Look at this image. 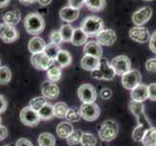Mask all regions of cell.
Masks as SVG:
<instances>
[{
	"instance_id": "1",
	"label": "cell",
	"mask_w": 156,
	"mask_h": 146,
	"mask_svg": "<svg viewBox=\"0 0 156 146\" xmlns=\"http://www.w3.org/2000/svg\"><path fill=\"white\" fill-rule=\"evenodd\" d=\"M23 25L31 35L38 36L45 29L46 23L42 16L38 13H30L24 18Z\"/></svg>"
},
{
	"instance_id": "2",
	"label": "cell",
	"mask_w": 156,
	"mask_h": 146,
	"mask_svg": "<svg viewBox=\"0 0 156 146\" xmlns=\"http://www.w3.org/2000/svg\"><path fill=\"white\" fill-rule=\"evenodd\" d=\"M80 28L88 36L97 35L99 32L104 29L103 20L97 16H88L83 20L82 24H80Z\"/></svg>"
},
{
	"instance_id": "3",
	"label": "cell",
	"mask_w": 156,
	"mask_h": 146,
	"mask_svg": "<svg viewBox=\"0 0 156 146\" xmlns=\"http://www.w3.org/2000/svg\"><path fill=\"white\" fill-rule=\"evenodd\" d=\"M91 76L98 80L110 81L114 79L115 76V72L114 68L112 67L111 63L108 62V59L105 58H101L98 68L91 72Z\"/></svg>"
},
{
	"instance_id": "4",
	"label": "cell",
	"mask_w": 156,
	"mask_h": 146,
	"mask_svg": "<svg viewBox=\"0 0 156 146\" xmlns=\"http://www.w3.org/2000/svg\"><path fill=\"white\" fill-rule=\"evenodd\" d=\"M118 133V126L115 120H106L100 126L99 137L103 141H112L114 140Z\"/></svg>"
},
{
	"instance_id": "5",
	"label": "cell",
	"mask_w": 156,
	"mask_h": 146,
	"mask_svg": "<svg viewBox=\"0 0 156 146\" xmlns=\"http://www.w3.org/2000/svg\"><path fill=\"white\" fill-rule=\"evenodd\" d=\"M129 108H130L133 115H135V117L137 118L139 126H143L147 129L152 128L151 123L149 122L148 118L147 117L146 113H144V106L143 104V102L131 100L129 102Z\"/></svg>"
},
{
	"instance_id": "6",
	"label": "cell",
	"mask_w": 156,
	"mask_h": 146,
	"mask_svg": "<svg viewBox=\"0 0 156 146\" xmlns=\"http://www.w3.org/2000/svg\"><path fill=\"white\" fill-rule=\"evenodd\" d=\"M20 119L23 125L27 127H36L40 123L39 113L32 109L30 106L23 107L20 113Z\"/></svg>"
},
{
	"instance_id": "7",
	"label": "cell",
	"mask_w": 156,
	"mask_h": 146,
	"mask_svg": "<svg viewBox=\"0 0 156 146\" xmlns=\"http://www.w3.org/2000/svg\"><path fill=\"white\" fill-rule=\"evenodd\" d=\"M111 66L114 68L115 74L122 76V75H124L131 70V61L128 57L120 55L112 58V61L111 62Z\"/></svg>"
},
{
	"instance_id": "8",
	"label": "cell",
	"mask_w": 156,
	"mask_h": 146,
	"mask_svg": "<svg viewBox=\"0 0 156 146\" xmlns=\"http://www.w3.org/2000/svg\"><path fill=\"white\" fill-rule=\"evenodd\" d=\"M80 115L82 118L85 121L93 122L97 120L100 116V107L95 102L91 103H83L80 107Z\"/></svg>"
},
{
	"instance_id": "9",
	"label": "cell",
	"mask_w": 156,
	"mask_h": 146,
	"mask_svg": "<svg viewBox=\"0 0 156 146\" xmlns=\"http://www.w3.org/2000/svg\"><path fill=\"white\" fill-rule=\"evenodd\" d=\"M122 86L126 90L132 91L134 88H136L139 84L142 82V75L141 72L137 69H131L130 71L122 75Z\"/></svg>"
},
{
	"instance_id": "10",
	"label": "cell",
	"mask_w": 156,
	"mask_h": 146,
	"mask_svg": "<svg viewBox=\"0 0 156 146\" xmlns=\"http://www.w3.org/2000/svg\"><path fill=\"white\" fill-rule=\"evenodd\" d=\"M30 61L34 68H36L37 70H42V71L43 70H48L51 66H52L53 62H55L48 56H46L44 52L33 54L31 56Z\"/></svg>"
},
{
	"instance_id": "11",
	"label": "cell",
	"mask_w": 156,
	"mask_h": 146,
	"mask_svg": "<svg viewBox=\"0 0 156 146\" xmlns=\"http://www.w3.org/2000/svg\"><path fill=\"white\" fill-rule=\"evenodd\" d=\"M79 99L83 101V103H91L95 102L97 99V93L92 85L83 84L78 89Z\"/></svg>"
},
{
	"instance_id": "12",
	"label": "cell",
	"mask_w": 156,
	"mask_h": 146,
	"mask_svg": "<svg viewBox=\"0 0 156 146\" xmlns=\"http://www.w3.org/2000/svg\"><path fill=\"white\" fill-rule=\"evenodd\" d=\"M20 33L13 25L6 24H0V39L5 43H13L19 39Z\"/></svg>"
},
{
	"instance_id": "13",
	"label": "cell",
	"mask_w": 156,
	"mask_h": 146,
	"mask_svg": "<svg viewBox=\"0 0 156 146\" xmlns=\"http://www.w3.org/2000/svg\"><path fill=\"white\" fill-rule=\"evenodd\" d=\"M151 16H152V9L148 6H146L136 11L133 14L132 21L137 26H142L143 24L147 23L150 20V18H151Z\"/></svg>"
},
{
	"instance_id": "14",
	"label": "cell",
	"mask_w": 156,
	"mask_h": 146,
	"mask_svg": "<svg viewBox=\"0 0 156 146\" xmlns=\"http://www.w3.org/2000/svg\"><path fill=\"white\" fill-rule=\"evenodd\" d=\"M130 38L138 43H147L150 39V34L147 28L144 26H135L129 31Z\"/></svg>"
},
{
	"instance_id": "15",
	"label": "cell",
	"mask_w": 156,
	"mask_h": 146,
	"mask_svg": "<svg viewBox=\"0 0 156 146\" xmlns=\"http://www.w3.org/2000/svg\"><path fill=\"white\" fill-rule=\"evenodd\" d=\"M41 91L43 96H45L47 99H55L59 95V88L57 85L49 80L43 82L41 85Z\"/></svg>"
},
{
	"instance_id": "16",
	"label": "cell",
	"mask_w": 156,
	"mask_h": 146,
	"mask_svg": "<svg viewBox=\"0 0 156 146\" xmlns=\"http://www.w3.org/2000/svg\"><path fill=\"white\" fill-rule=\"evenodd\" d=\"M96 38H97V42L102 46H112L116 41V34L115 30L111 28L103 29L96 35Z\"/></svg>"
},
{
	"instance_id": "17",
	"label": "cell",
	"mask_w": 156,
	"mask_h": 146,
	"mask_svg": "<svg viewBox=\"0 0 156 146\" xmlns=\"http://www.w3.org/2000/svg\"><path fill=\"white\" fill-rule=\"evenodd\" d=\"M131 99L134 101L144 102L148 99V86L144 84H139L136 88L131 91Z\"/></svg>"
},
{
	"instance_id": "18",
	"label": "cell",
	"mask_w": 156,
	"mask_h": 146,
	"mask_svg": "<svg viewBox=\"0 0 156 146\" xmlns=\"http://www.w3.org/2000/svg\"><path fill=\"white\" fill-rule=\"evenodd\" d=\"M59 16H60V19L63 21H66V23L70 24L73 23V21H77L80 17V11L78 9L72 8L70 6L63 7L60 12H59Z\"/></svg>"
},
{
	"instance_id": "19",
	"label": "cell",
	"mask_w": 156,
	"mask_h": 146,
	"mask_svg": "<svg viewBox=\"0 0 156 146\" xmlns=\"http://www.w3.org/2000/svg\"><path fill=\"white\" fill-rule=\"evenodd\" d=\"M99 63H100V58L93 56L84 55V57L80 61V66H82L83 69L87 70V71L92 72L98 68Z\"/></svg>"
},
{
	"instance_id": "20",
	"label": "cell",
	"mask_w": 156,
	"mask_h": 146,
	"mask_svg": "<svg viewBox=\"0 0 156 146\" xmlns=\"http://www.w3.org/2000/svg\"><path fill=\"white\" fill-rule=\"evenodd\" d=\"M83 52L85 55L93 56L98 58H102L103 55V50H102L101 45L97 41H89L83 47Z\"/></svg>"
},
{
	"instance_id": "21",
	"label": "cell",
	"mask_w": 156,
	"mask_h": 146,
	"mask_svg": "<svg viewBox=\"0 0 156 146\" xmlns=\"http://www.w3.org/2000/svg\"><path fill=\"white\" fill-rule=\"evenodd\" d=\"M46 45L47 44L44 39L41 38L40 36H35V37H32V38L29 40L28 50L32 55H33V54H37V53H43L45 50Z\"/></svg>"
},
{
	"instance_id": "22",
	"label": "cell",
	"mask_w": 156,
	"mask_h": 146,
	"mask_svg": "<svg viewBox=\"0 0 156 146\" xmlns=\"http://www.w3.org/2000/svg\"><path fill=\"white\" fill-rule=\"evenodd\" d=\"M21 19L20 12L19 10H13V11H8L3 15V21L4 24H9V25H17Z\"/></svg>"
},
{
	"instance_id": "23",
	"label": "cell",
	"mask_w": 156,
	"mask_h": 146,
	"mask_svg": "<svg viewBox=\"0 0 156 146\" xmlns=\"http://www.w3.org/2000/svg\"><path fill=\"white\" fill-rule=\"evenodd\" d=\"M87 39H88V35L80 28H75L74 30V35H73L71 43L74 46L85 45L87 43Z\"/></svg>"
},
{
	"instance_id": "24",
	"label": "cell",
	"mask_w": 156,
	"mask_h": 146,
	"mask_svg": "<svg viewBox=\"0 0 156 146\" xmlns=\"http://www.w3.org/2000/svg\"><path fill=\"white\" fill-rule=\"evenodd\" d=\"M74 132V128L71 123L69 122H61L56 127V133L60 138H67L70 134Z\"/></svg>"
},
{
	"instance_id": "25",
	"label": "cell",
	"mask_w": 156,
	"mask_h": 146,
	"mask_svg": "<svg viewBox=\"0 0 156 146\" xmlns=\"http://www.w3.org/2000/svg\"><path fill=\"white\" fill-rule=\"evenodd\" d=\"M55 62L59 64L61 68L67 67L72 63V56L66 50H60L55 58Z\"/></svg>"
},
{
	"instance_id": "26",
	"label": "cell",
	"mask_w": 156,
	"mask_h": 146,
	"mask_svg": "<svg viewBox=\"0 0 156 146\" xmlns=\"http://www.w3.org/2000/svg\"><path fill=\"white\" fill-rule=\"evenodd\" d=\"M144 146H156V128H150L146 132L142 140Z\"/></svg>"
},
{
	"instance_id": "27",
	"label": "cell",
	"mask_w": 156,
	"mask_h": 146,
	"mask_svg": "<svg viewBox=\"0 0 156 146\" xmlns=\"http://www.w3.org/2000/svg\"><path fill=\"white\" fill-rule=\"evenodd\" d=\"M84 5L92 12H100L106 7V0H85Z\"/></svg>"
},
{
	"instance_id": "28",
	"label": "cell",
	"mask_w": 156,
	"mask_h": 146,
	"mask_svg": "<svg viewBox=\"0 0 156 146\" xmlns=\"http://www.w3.org/2000/svg\"><path fill=\"white\" fill-rule=\"evenodd\" d=\"M40 119L43 121L50 120L52 117H55V113H53V105L47 102V103L43 106L41 109L38 111Z\"/></svg>"
},
{
	"instance_id": "29",
	"label": "cell",
	"mask_w": 156,
	"mask_h": 146,
	"mask_svg": "<svg viewBox=\"0 0 156 146\" xmlns=\"http://www.w3.org/2000/svg\"><path fill=\"white\" fill-rule=\"evenodd\" d=\"M39 146H55V137L50 133H43L38 137Z\"/></svg>"
},
{
	"instance_id": "30",
	"label": "cell",
	"mask_w": 156,
	"mask_h": 146,
	"mask_svg": "<svg viewBox=\"0 0 156 146\" xmlns=\"http://www.w3.org/2000/svg\"><path fill=\"white\" fill-rule=\"evenodd\" d=\"M69 110V106L65 103V102L59 101L56 102L55 104H53V113H55V116L57 118H66L67 112Z\"/></svg>"
},
{
	"instance_id": "31",
	"label": "cell",
	"mask_w": 156,
	"mask_h": 146,
	"mask_svg": "<svg viewBox=\"0 0 156 146\" xmlns=\"http://www.w3.org/2000/svg\"><path fill=\"white\" fill-rule=\"evenodd\" d=\"M74 30L75 28L71 24H63L59 31H60L61 37L63 39V42H72V38L74 35Z\"/></svg>"
},
{
	"instance_id": "32",
	"label": "cell",
	"mask_w": 156,
	"mask_h": 146,
	"mask_svg": "<svg viewBox=\"0 0 156 146\" xmlns=\"http://www.w3.org/2000/svg\"><path fill=\"white\" fill-rule=\"evenodd\" d=\"M47 76L51 82H53V83L57 82V81H59L61 78V67L56 66H51L47 70Z\"/></svg>"
},
{
	"instance_id": "33",
	"label": "cell",
	"mask_w": 156,
	"mask_h": 146,
	"mask_svg": "<svg viewBox=\"0 0 156 146\" xmlns=\"http://www.w3.org/2000/svg\"><path fill=\"white\" fill-rule=\"evenodd\" d=\"M60 50L61 49L59 47V45L53 44V43H49V44L46 45L44 53H45V55L49 57L51 59L55 61V58L58 55V53L60 52Z\"/></svg>"
},
{
	"instance_id": "34",
	"label": "cell",
	"mask_w": 156,
	"mask_h": 146,
	"mask_svg": "<svg viewBox=\"0 0 156 146\" xmlns=\"http://www.w3.org/2000/svg\"><path fill=\"white\" fill-rule=\"evenodd\" d=\"M12 79V72L8 66H0V85H7Z\"/></svg>"
},
{
	"instance_id": "35",
	"label": "cell",
	"mask_w": 156,
	"mask_h": 146,
	"mask_svg": "<svg viewBox=\"0 0 156 146\" xmlns=\"http://www.w3.org/2000/svg\"><path fill=\"white\" fill-rule=\"evenodd\" d=\"M80 144L83 146H95L97 144V140L94 134L90 133H83L80 138Z\"/></svg>"
},
{
	"instance_id": "36",
	"label": "cell",
	"mask_w": 156,
	"mask_h": 146,
	"mask_svg": "<svg viewBox=\"0 0 156 146\" xmlns=\"http://www.w3.org/2000/svg\"><path fill=\"white\" fill-rule=\"evenodd\" d=\"M47 103V99L45 96H36L29 101V106L38 112L41 108Z\"/></svg>"
},
{
	"instance_id": "37",
	"label": "cell",
	"mask_w": 156,
	"mask_h": 146,
	"mask_svg": "<svg viewBox=\"0 0 156 146\" xmlns=\"http://www.w3.org/2000/svg\"><path fill=\"white\" fill-rule=\"evenodd\" d=\"M83 133L80 131H74L70 136L66 138L67 143L70 146H76L80 143V138H82Z\"/></svg>"
},
{
	"instance_id": "38",
	"label": "cell",
	"mask_w": 156,
	"mask_h": 146,
	"mask_svg": "<svg viewBox=\"0 0 156 146\" xmlns=\"http://www.w3.org/2000/svg\"><path fill=\"white\" fill-rule=\"evenodd\" d=\"M147 131V129L144 127L138 125L135 129H134V131H133V133H132L133 139L135 140V141H137V142H141Z\"/></svg>"
},
{
	"instance_id": "39",
	"label": "cell",
	"mask_w": 156,
	"mask_h": 146,
	"mask_svg": "<svg viewBox=\"0 0 156 146\" xmlns=\"http://www.w3.org/2000/svg\"><path fill=\"white\" fill-rule=\"evenodd\" d=\"M80 118H82V115L78 108H69L66 115V119L69 122H78Z\"/></svg>"
},
{
	"instance_id": "40",
	"label": "cell",
	"mask_w": 156,
	"mask_h": 146,
	"mask_svg": "<svg viewBox=\"0 0 156 146\" xmlns=\"http://www.w3.org/2000/svg\"><path fill=\"white\" fill-rule=\"evenodd\" d=\"M50 38H51V43H53V44H56V45H60L63 42V39H62L60 31L59 30L51 31L50 34Z\"/></svg>"
},
{
	"instance_id": "41",
	"label": "cell",
	"mask_w": 156,
	"mask_h": 146,
	"mask_svg": "<svg viewBox=\"0 0 156 146\" xmlns=\"http://www.w3.org/2000/svg\"><path fill=\"white\" fill-rule=\"evenodd\" d=\"M146 68L150 73H156V58H151L147 61Z\"/></svg>"
},
{
	"instance_id": "42",
	"label": "cell",
	"mask_w": 156,
	"mask_h": 146,
	"mask_svg": "<svg viewBox=\"0 0 156 146\" xmlns=\"http://www.w3.org/2000/svg\"><path fill=\"white\" fill-rule=\"evenodd\" d=\"M148 99L150 100L156 101V83L148 85Z\"/></svg>"
},
{
	"instance_id": "43",
	"label": "cell",
	"mask_w": 156,
	"mask_h": 146,
	"mask_svg": "<svg viewBox=\"0 0 156 146\" xmlns=\"http://www.w3.org/2000/svg\"><path fill=\"white\" fill-rule=\"evenodd\" d=\"M84 2H85V0H69L68 1L70 7L78 9V10L83 6V5L84 4Z\"/></svg>"
},
{
	"instance_id": "44",
	"label": "cell",
	"mask_w": 156,
	"mask_h": 146,
	"mask_svg": "<svg viewBox=\"0 0 156 146\" xmlns=\"http://www.w3.org/2000/svg\"><path fill=\"white\" fill-rule=\"evenodd\" d=\"M149 49L152 53L156 54V31H154L153 33L150 36L149 39Z\"/></svg>"
},
{
	"instance_id": "45",
	"label": "cell",
	"mask_w": 156,
	"mask_h": 146,
	"mask_svg": "<svg viewBox=\"0 0 156 146\" xmlns=\"http://www.w3.org/2000/svg\"><path fill=\"white\" fill-rule=\"evenodd\" d=\"M7 99H5L3 95H0V114H2L3 112L6 111L7 109Z\"/></svg>"
},
{
	"instance_id": "46",
	"label": "cell",
	"mask_w": 156,
	"mask_h": 146,
	"mask_svg": "<svg viewBox=\"0 0 156 146\" xmlns=\"http://www.w3.org/2000/svg\"><path fill=\"white\" fill-rule=\"evenodd\" d=\"M16 146H34L30 140L26 138H20L16 142Z\"/></svg>"
},
{
	"instance_id": "47",
	"label": "cell",
	"mask_w": 156,
	"mask_h": 146,
	"mask_svg": "<svg viewBox=\"0 0 156 146\" xmlns=\"http://www.w3.org/2000/svg\"><path fill=\"white\" fill-rule=\"evenodd\" d=\"M112 91L110 89H108V88H105L101 91V97L103 99H109L110 97L112 96Z\"/></svg>"
},
{
	"instance_id": "48",
	"label": "cell",
	"mask_w": 156,
	"mask_h": 146,
	"mask_svg": "<svg viewBox=\"0 0 156 146\" xmlns=\"http://www.w3.org/2000/svg\"><path fill=\"white\" fill-rule=\"evenodd\" d=\"M8 137V129L6 127L0 125V141H2Z\"/></svg>"
},
{
	"instance_id": "49",
	"label": "cell",
	"mask_w": 156,
	"mask_h": 146,
	"mask_svg": "<svg viewBox=\"0 0 156 146\" xmlns=\"http://www.w3.org/2000/svg\"><path fill=\"white\" fill-rule=\"evenodd\" d=\"M51 1L52 0H37V2L39 3L40 6H43V7H46L48 5H50Z\"/></svg>"
},
{
	"instance_id": "50",
	"label": "cell",
	"mask_w": 156,
	"mask_h": 146,
	"mask_svg": "<svg viewBox=\"0 0 156 146\" xmlns=\"http://www.w3.org/2000/svg\"><path fill=\"white\" fill-rule=\"evenodd\" d=\"M19 1L23 5H31L37 2V0H19Z\"/></svg>"
},
{
	"instance_id": "51",
	"label": "cell",
	"mask_w": 156,
	"mask_h": 146,
	"mask_svg": "<svg viewBox=\"0 0 156 146\" xmlns=\"http://www.w3.org/2000/svg\"><path fill=\"white\" fill-rule=\"evenodd\" d=\"M11 0H0V8H4L6 7L7 5H9Z\"/></svg>"
},
{
	"instance_id": "52",
	"label": "cell",
	"mask_w": 156,
	"mask_h": 146,
	"mask_svg": "<svg viewBox=\"0 0 156 146\" xmlns=\"http://www.w3.org/2000/svg\"><path fill=\"white\" fill-rule=\"evenodd\" d=\"M1 123H2V118H1V116H0V125H1Z\"/></svg>"
},
{
	"instance_id": "53",
	"label": "cell",
	"mask_w": 156,
	"mask_h": 146,
	"mask_svg": "<svg viewBox=\"0 0 156 146\" xmlns=\"http://www.w3.org/2000/svg\"><path fill=\"white\" fill-rule=\"evenodd\" d=\"M144 1H152V0H144Z\"/></svg>"
},
{
	"instance_id": "54",
	"label": "cell",
	"mask_w": 156,
	"mask_h": 146,
	"mask_svg": "<svg viewBox=\"0 0 156 146\" xmlns=\"http://www.w3.org/2000/svg\"><path fill=\"white\" fill-rule=\"evenodd\" d=\"M0 66H1V59H0Z\"/></svg>"
},
{
	"instance_id": "55",
	"label": "cell",
	"mask_w": 156,
	"mask_h": 146,
	"mask_svg": "<svg viewBox=\"0 0 156 146\" xmlns=\"http://www.w3.org/2000/svg\"><path fill=\"white\" fill-rule=\"evenodd\" d=\"M4 146H10V145H4Z\"/></svg>"
}]
</instances>
